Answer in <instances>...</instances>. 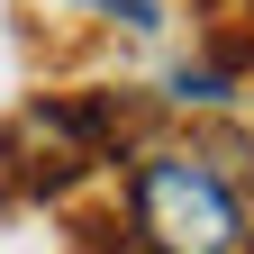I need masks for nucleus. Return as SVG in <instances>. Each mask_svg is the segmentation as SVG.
I'll list each match as a JSON object with an SVG mask.
<instances>
[{"mask_svg":"<svg viewBox=\"0 0 254 254\" xmlns=\"http://www.w3.org/2000/svg\"><path fill=\"white\" fill-rule=\"evenodd\" d=\"M127 236L145 254H245V200L218 164L154 145L127 164Z\"/></svg>","mask_w":254,"mask_h":254,"instance_id":"nucleus-1","label":"nucleus"},{"mask_svg":"<svg viewBox=\"0 0 254 254\" xmlns=\"http://www.w3.org/2000/svg\"><path fill=\"white\" fill-rule=\"evenodd\" d=\"M127 136V109L118 100H73V91H46V100H27L9 118V136H0V164H9L18 190H73L91 164H109V145Z\"/></svg>","mask_w":254,"mask_h":254,"instance_id":"nucleus-2","label":"nucleus"},{"mask_svg":"<svg viewBox=\"0 0 254 254\" xmlns=\"http://www.w3.org/2000/svg\"><path fill=\"white\" fill-rule=\"evenodd\" d=\"M164 91H173V100H190V109H218V100H227V73H209V64H182Z\"/></svg>","mask_w":254,"mask_h":254,"instance_id":"nucleus-3","label":"nucleus"},{"mask_svg":"<svg viewBox=\"0 0 254 254\" xmlns=\"http://www.w3.org/2000/svg\"><path fill=\"white\" fill-rule=\"evenodd\" d=\"M100 18H118V27H164V0H91Z\"/></svg>","mask_w":254,"mask_h":254,"instance_id":"nucleus-4","label":"nucleus"}]
</instances>
